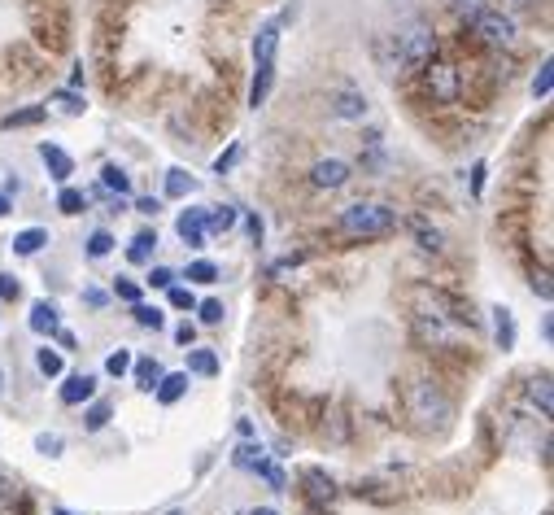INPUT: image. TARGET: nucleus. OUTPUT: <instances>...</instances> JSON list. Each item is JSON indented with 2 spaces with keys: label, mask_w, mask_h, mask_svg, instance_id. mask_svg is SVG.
Wrapping results in <instances>:
<instances>
[{
  "label": "nucleus",
  "mask_w": 554,
  "mask_h": 515,
  "mask_svg": "<svg viewBox=\"0 0 554 515\" xmlns=\"http://www.w3.org/2000/svg\"><path fill=\"white\" fill-rule=\"evenodd\" d=\"M336 227L349 241H380V236L397 232V210L384 206V201H354V206L341 210Z\"/></svg>",
  "instance_id": "obj_1"
},
{
  "label": "nucleus",
  "mask_w": 554,
  "mask_h": 515,
  "mask_svg": "<svg viewBox=\"0 0 554 515\" xmlns=\"http://www.w3.org/2000/svg\"><path fill=\"white\" fill-rule=\"evenodd\" d=\"M393 49L402 57V70H419V66L432 62V53H437V31H432V22L411 18L393 35Z\"/></svg>",
  "instance_id": "obj_2"
},
{
  "label": "nucleus",
  "mask_w": 554,
  "mask_h": 515,
  "mask_svg": "<svg viewBox=\"0 0 554 515\" xmlns=\"http://www.w3.org/2000/svg\"><path fill=\"white\" fill-rule=\"evenodd\" d=\"M406 406H411V419H419V428H445L454 419L450 398L432 385V380H415L406 389Z\"/></svg>",
  "instance_id": "obj_3"
},
{
  "label": "nucleus",
  "mask_w": 554,
  "mask_h": 515,
  "mask_svg": "<svg viewBox=\"0 0 554 515\" xmlns=\"http://www.w3.org/2000/svg\"><path fill=\"white\" fill-rule=\"evenodd\" d=\"M472 31L476 40L485 44V49H515V40H520V27H515V18L507 9H476L472 14Z\"/></svg>",
  "instance_id": "obj_4"
},
{
  "label": "nucleus",
  "mask_w": 554,
  "mask_h": 515,
  "mask_svg": "<svg viewBox=\"0 0 554 515\" xmlns=\"http://www.w3.org/2000/svg\"><path fill=\"white\" fill-rule=\"evenodd\" d=\"M428 92H432V101L454 105L459 101V70L450 62H428Z\"/></svg>",
  "instance_id": "obj_5"
},
{
  "label": "nucleus",
  "mask_w": 554,
  "mask_h": 515,
  "mask_svg": "<svg viewBox=\"0 0 554 515\" xmlns=\"http://www.w3.org/2000/svg\"><path fill=\"white\" fill-rule=\"evenodd\" d=\"M349 179H354V171H349V162H341V158H323V162L310 166V184H315V188H328V193L345 188Z\"/></svg>",
  "instance_id": "obj_6"
},
{
  "label": "nucleus",
  "mask_w": 554,
  "mask_h": 515,
  "mask_svg": "<svg viewBox=\"0 0 554 515\" xmlns=\"http://www.w3.org/2000/svg\"><path fill=\"white\" fill-rule=\"evenodd\" d=\"M175 232H179V241L192 245V249L206 245V206H192V210L179 214V219H175Z\"/></svg>",
  "instance_id": "obj_7"
},
{
  "label": "nucleus",
  "mask_w": 554,
  "mask_h": 515,
  "mask_svg": "<svg viewBox=\"0 0 554 515\" xmlns=\"http://www.w3.org/2000/svg\"><path fill=\"white\" fill-rule=\"evenodd\" d=\"M332 114L345 118V123H363V118H367V97H363V92H354V88L336 92V97H332Z\"/></svg>",
  "instance_id": "obj_8"
},
{
  "label": "nucleus",
  "mask_w": 554,
  "mask_h": 515,
  "mask_svg": "<svg viewBox=\"0 0 554 515\" xmlns=\"http://www.w3.org/2000/svg\"><path fill=\"white\" fill-rule=\"evenodd\" d=\"M489 315H493V341H498V350L511 354L515 350V315L507 306H493Z\"/></svg>",
  "instance_id": "obj_9"
},
{
  "label": "nucleus",
  "mask_w": 554,
  "mask_h": 515,
  "mask_svg": "<svg viewBox=\"0 0 554 515\" xmlns=\"http://www.w3.org/2000/svg\"><path fill=\"white\" fill-rule=\"evenodd\" d=\"M40 158H44L48 175H53L57 184H66V179L75 175V162H70V153H66V149H57V145H40Z\"/></svg>",
  "instance_id": "obj_10"
},
{
  "label": "nucleus",
  "mask_w": 554,
  "mask_h": 515,
  "mask_svg": "<svg viewBox=\"0 0 554 515\" xmlns=\"http://www.w3.org/2000/svg\"><path fill=\"white\" fill-rule=\"evenodd\" d=\"M528 406H533V411H537V419H550V411H554L550 376H533V380H528Z\"/></svg>",
  "instance_id": "obj_11"
},
{
  "label": "nucleus",
  "mask_w": 554,
  "mask_h": 515,
  "mask_svg": "<svg viewBox=\"0 0 554 515\" xmlns=\"http://www.w3.org/2000/svg\"><path fill=\"white\" fill-rule=\"evenodd\" d=\"M131 376H136V389L153 393V389H158V380L166 376V371H162L158 358H131Z\"/></svg>",
  "instance_id": "obj_12"
},
{
  "label": "nucleus",
  "mask_w": 554,
  "mask_h": 515,
  "mask_svg": "<svg viewBox=\"0 0 554 515\" xmlns=\"http://www.w3.org/2000/svg\"><path fill=\"white\" fill-rule=\"evenodd\" d=\"M96 398V376H70L62 385V406H79Z\"/></svg>",
  "instance_id": "obj_13"
},
{
  "label": "nucleus",
  "mask_w": 554,
  "mask_h": 515,
  "mask_svg": "<svg viewBox=\"0 0 554 515\" xmlns=\"http://www.w3.org/2000/svg\"><path fill=\"white\" fill-rule=\"evenodd\" d=\"M153 393H158V402H162V406L179 402V398L188 393V371H171V376H162V380H158V389H153Z\"/></svg>",
  "instance_id": "obj_14"
},
{
  "label": "nucleus",
  "mask_w": 554,
  "mask_h": 515,
  "mask_svg": "<svg viewBox=\"0 0 554 515\" xmlns=\"http://www.w3.org/2000/svg\"><path fill=\"white\" fill-rule=\"evenodd\" d=\"M236 219H240V210H236V206H206V232H214V236L232 232Z\"/></svg>",
  "instance_id": "obj_15"
},
{
  "label": "nucleus",
  "mask_w": 554,
  "mask_h": 515,
  "mask_svg": "<svg viewBox=\"0 0 554 515\" xmlns=\"http://www.w3.org/2000/svg\"><path fill=\"white\" fill-rule=\"evenodd\" d=\"M57 323H62V319H57V306L53 302H35L31 306V328L40 332V337H53Z\"/></svg>",
  "instance_id": "obj_16"
},
{
  "label": "nucleus",
  "mask_w": 554,
  "mask_h": 515,
  "mask_svg": "<svg viewBox=\"0 0 554 515\" xmlns=\"http://www.w3.org/2000/svg\"><path fill=\"white\" fill-rule=\"evenodd\" d=\"M44 245H48V232H44V227H27V232H18V236H14V254H18V258L40 254Z\"/></svg>",
  "instance_id": "obj_17"
},
{
  "label": "nucleus",
  "mask_w": 554,
  "mask_h": 515,
  "mask_svg": "<svg viewBox=\"0 0 554 515\" xmlns=\"http://www.w3.org/2000/svg\"><path fill=\"white\" fill-rule=\"evenodd\" d=\"M188 193H197V179H192L188 171H179V166H171V171H166V197L184 201Z\"/></svg>",
  "instance_id": "obj_18"
},
{
  "label": "nucleus",
  "mask_w": 554,
  "mask_h": 515,
  "mask_svg": "<svg viewBox=\"0 0 554 515\" xmlns=\"http://www.w3.org/2000/svg\"><path fill=\"white\" fill-rule=\"evenodd\" d=\"M301 481L310 485V498H315V502H332L336 485H332V476H323V472H319V467H306V472H301Z\"/></svg>",
  "instance_id": "obj_19"
},
{
  "label": "nucleus",
  "mask_w": 554,
  "mask_h": 515,
  "mask_svg": "<svg viewBox=\"0 0 554 515\" xmlns=\"http://www.w3.org/2000/svg\"><path fill=\"white\" fill-rule=\"evenodd\" d=\"M101 193H114V197H127L131 193V179H127V171H123V166H105V171H101Z\"/></svg>",
  "instance_id": "obj_20"
},
{
  "label": "nucleus",
  "mask_w": 554,
  "mask_h": 515,
  "mask_svg": "<svg viewBox=\"0 0 554 515\" xmlns=\"http://www.w3.org/2000/svg\"><path fill=\"white\" fill-rule=\"evenodd\" d=\"M153 249H158V232H136V236H131V245H127V258L140 267V262L153 258Z\"/></svg>",
  "instance_id": "obj_21"
},
{
  "label": "nucleus",
  "mask_w": 554,
  "mask_h": 515,
  "mask_svg": "<svg viewBox=\"0 0 554 515\" xmlns=\"http://www.w3.org/2000/svg\"><path fill=\"white\" fill-rule=\"evenodd\" d=\"M232 463L240 467V472H258V467L267 463V450L254 446V441H245V446H240V450L232 454Z\"/></svg>",
  "instance_id": "obj_22"
},
{
  "label": "nucleus",
  "mask_w": 554,
  "mask_h": 515,
  "mask_svg": "<svg viewBox=\"0 0 554 515\" xmlns=\"http://www.w3.org/2000/svg\"><path fill=\"white\" fill-rule=\"evenodd\" d=\"M411 232H415V241H419V249H424V254H441V232L437 227H428L424 219H411Z\"/></svg>",
  "instance_id": "obj_23"
},
{
  "label": "nucleus",
  "mask_w": 554,
  "mask_h": 515,
  "mask_svg": "<svg viewBox=\"0 0 554 515\" xmlns=\"http://www.w3.org/2000/svg\"><path fill=\"white\" fill-rule=\"evenodd\" d=\"M376 62L384 66V75H402V57H397V49H393V35L376 40Z\"/></svg>",
  "instance_id": "obj_24"
},
{
  "label": "nucleus",
  "mask_w": 554,
  "mask_h": 515,
  "mask_svg": "<svg viewBox=\"0 0 554 515\" xmlns=\"http://www.w3.org/2000/svg\"><path fill=\"white\" fill-rule=\"evenodd\" d=\"M44 105H31V110H18V114H5L0 118V127L5 131H14V127H35V123H44Z\"/></svg>",
  "instance_id": "obj_25"
},
{
  "label": "nucleus",
  "mask_w": 554,
  "mask_h": 515,
  "mask_svg": "<svg viewBox=\"0 0 554 515\" xmlns=\"http://www.w3.org/2000/svg\"><path fill=\"white\" fill-rule=\"evenodd\" d=\"M188 371H197V376H219V358H214V350H192Z\"/></svg>",
  "instance_id": "obj_26"
},
{
  "label": "nucleus",
  "mask_w": 554,
  "mask_h": 515,
  "mask_svg": "<svg viewBox=\"0 0 554 515\" xmlns=\"http://www.w3.org/2000/svg\"><path fill=\"white\" fill-rule=\"evenodd\" d=\"M35 367H40L44 371V376H62V354H57L53 350V345H40V350H35Z\"/></svg>",
  "instance_id": "obj_27"
},
{
  "label": "nucleus",
  "mask_w": 554,
  "mask_h": 515,
  "mask_svg": "<svg viewBox=\"0 0 554 515\" xmlns=\"http://www.w3.org/2000/svg\"><path fill=\"white\" fill-rule=\"evenodd\" d=\"M110 415H114V406H110V402H92V406H88V415H83V424H88V433H101V428L110 424Z\"/></svg>",
  "instance_id": "obj_28"
},
{
  "label": "nucleus",
  "mask_w": 554,
  "mask_h": 515,
  "mask_svg": "<svg viewBox=\"0 0 554 515\" xmlns=\"http://www.w3.org/2000/svg\"><path fill=\"white\" fill-rule=\"evenodd\" d=\"M53 105H57V110H62L66 118H75V114H83V110H88V101H83L79 92H70V88H62V92H57V97H53Z\"/></svg>",
  "instance_id": "obj_29"
},
{
  "label": "nucleus",
  "mask_w": 554,
  "mask_h": 515,
  "mask_svg": "<svg viewBox=\"0 0 554 515\" xmlns=\"http://www.w3.org/2000/svg\"><path fill=\"white\" fill-rule=\"evenodd\" d=\"M131 315H136L140 328H153V332L166 328V315H162L158 306H144V302H136V310H131Z\"/></svg>",
  "instance_id": "obj_30"
},
{
  "label": "nucleus",
  "mask_w": 554,
  "mask_h": 515,
  "mask_svg": "<svg viewBox=\"0 0 554 515\" xmlns=\"http://www.w3.org/2000/svg\"><path fill=\"white\" fill-rule=\"evenodd\" d=\"M184 280H192V284H214V280H219V267L201 258V262H192V267H188Z\"/></svg>",
  "instance_id": "obj_31"
},
{
  "label": "nucleus",
  "mask_w": 554,
  "mask_h": 515,
  "mask_svg": "<svg viewBox=\"0 0 554 515\" xmlns=\"http://www.w3.org/2000/svg\"><path fill=\"white\" fill-rule=\"evenodd\" d=\"M83 206H88V197H83L79 188H62V193H57V210L62 214H79Z\"/></svg>",
  "instance_id": "obj_32"
},
{
  "label": "nucleus",
  "mask_w": 554,
  "mask_h": 515,
  "mask_svg": "<svg viewBox=\"0 0 554 515\" xmlns=\"http://www.w3.org/2000/svg\"><path fill=\"white\" fill-rule=\"evenodd\" d=\"M110 249H114V236L110 232H92L88 236V258H110Z\"/></svg>",
  "instance_id": "obj_33"
},
{
  "label": "nucleus",
  "mask_w": 554,
  "mask_h": 515,
  "mask_svg": "<svg viewBox=\"0 0 554 515\" xmlns=\"http://www.w3.org/2000/svg\"><path fill=\"white\" fill-rule=\"evenodd\" d=\"M550 88H554V75H550V57H546V62H541V70H537V79H533V97L546 101Z\"/></svg>",
  "instance_id": "obj_34"
},
{
  "label": "nucleus",
  "mask_w": 554,
  "mask_h": 515,
  "mask_svg": "<svg viewBox=\"0 0 554 515\" xmlns=\"http://www.w3.org/2000/svg\"><path fill=\"white\" fill-rule=\"evenodd\" d=\"M114 297H123V302L136 306V302H140V284L127 280V275H118V280H114Z\"/></svg>",
  "instance_id": "obj_35"
},
{
  "label": "nucleus",
  "mask_w": 554,
  "mask_h": 515,
  "mask_svg": "<svg viewBox=\"0 0 554 515\" xmlns=\"http://www.w3.org/2000/svg\"><path fill=\"white\" fill-rule=\"evenodd\" d=\"M105 371H110V376H123V371H131V350H114L110 358H105Z\"/></svg>",
  "instance_id": "obj_36"
},
{
  "label": "nucleus",
  "mask_w": 554,
  "mask_h": 515,
  "mask_svg": "<svg viewBox=\"0 0 554 515\" xmlns=\"http://www.w3.org/2000/svg\"><path fill=\"white\" fill-rule=\"evenodd\" d=\"M35 450L48 454V459H57V454H62V437H57V433H40V437H35Z\"/></svg>",
  "instance_id": "obj_37"
},
{
  "label": "nucleus",
  "mask_w": 554,
  "mask_h": 515,
  "mask_svg": "<svg viewBox=\"0 0 554 515\" xmlns=\"http://www.w3.org/2000/svg\"><path fill=\"white\" fill-rule=\"evenodd\" d=\"M144 284H149V289H171V284H175V271H171V267H153Z\"/></svg>",
  "instance_id": "obj_38"
},
{
  "label": "nucleus",
  "mask_w": 554,
  "mask_h": 515,
  "mask_svg": "<svg viewBox=\"0 0 554 515\" xmlns=\"http://www.w3.org/2000/svg\"><path fill=\"white\" fill-rule=\"evenodd\" d=\"M197 310H201V323H223V302H214V297H210V302H201Z\"/></svg>",
  "instance_id": "obj_39"
},
{
  "label": "nucleus",
  "mask_w": 554,
  "mask_h": 515,
  "mask_svg": "<svg viewBox=\"0 0 554 515\" xmlns=\"http://www.w3.org/2000/svg\"><path fill=\"white\" fill-rule=\"evenodd\" d=\"M171 306L175 310H192V306H197V297H192L188 289H175V284H171Z\"/></svg>",
  "instance_id": "obj_40"
},
{
  "label": "nucleus",
  "mask_w": 554,
  "mask_h": 515,
  "mask_svg": "<svg viewBox=\"0 0 554 515\" xmlns=\"http://www.w3.org/2000/svg\"><path fill=\"white\" fill-rule=\"evenodd\" d=\"M236 158H240V145H232L227 153H219V158H214V171H219V175H223V171H232V162H236Z\"/></svg>",
  "instance_id": "obj_41"
},
{
  "label": "nucleus",
  "mask_w": 554,
  "mask_h": 515,
  "mask_svg": "<svg viewBox=\"0 0 554 515\" xmlns=\"http://www.w3.org/2000/svg\"><path fill=\"white\" fill-rule=\"evenodd\" d=\"M533 293L541 297V302H550V275H546V271L533 275Z\"/></svg>",
  "instance_id": "obj_42"
},
{
  "label": "nucleus",
  "mask_w": 554,
  "mask_h": 515,
  "mask_svg": "<svg viewBox=\"0 0 554 515\" xmlns=\"http://www.w3.org/2000/svg\"><path fill=\"white\" fill-rule=\"evenodd\" d=\"M472 193H476V197L485 193V162H476V166H472Z\"/></svg>",
  "instance_id": "obj_43"
},
{
  "label": "nucleus",
  "mask_w": 554,
  "mask_h": 515,
  "mask_svg": "<svg viewBox=\"0 0 554 515\" xmlns=\"http://www.w3.org/2000/svg\"><path fill=\"white\" fill-rule=\"evenodd\" d=\"M175 341H179V345H192V341H197V328H192V323H179V328H175Z\"/></svg>",
  "instance_id": "obj_44"
},
{
  "label": "nucleus",
  "mask_w": 554,
  "mask_h": 515,
  "mask_svg": "<svg viewBox=\"0 0 554 515\" xmlns=\"http://www.w3.org/2000/svg\"><path fill=\"white\" fill-rule=\"evenodd\" d=\"M9 498H14V481H9V476H0V511L9 507Z\"/></svg>",
  "instance_id": "obj_45"
},
{
  "label": "nucleus",
  "mask_w": 554,
  "mask_h": 515,
  "mask_svg": "<svg viewBox=\"0 0 554 515\" xmlns=\"http://www.w3.org/2000/svg\"><path fill=\"white\" fill-rule=\"evenodd\" d=\"M136 210H140V214H158V210H162V201H158V197H140V201H136Z\"/></svg>",
  "instance_id": "obj_46"
},
{
  "label": "nucleus",
  "mask_w": 554,
  "mask_h": 515,
  "mask_svg": "<svg viewBox=\"0 0 554 515\" xmlns=\"http://www.w3.org/2000/svg\"><path fill=\"white\" fill-rule=\"evenodd\" d=\"M0 297H18V280H14V275H0Z\"/></svg>",
  "instance_id": "obj_47"
},
{
  "label": "nucleus",
  "mask_w": 554,
  "mask_h": 515,
  "mask_svg": "<svg viewBox=\"0 0 554 515\" xmlns=\"http://www.w3.org/2000/svg\"><path fill=\"white\" fill-rule=\"evenodd\" d=\"M83 302H88V306H105V293L101 289H88V293H83Z\"/></svg>",
  "instance_id": "obj_48"
},
{
  "label": "nucleus",
  "mask_w": 554,
  "mask_h": 515,
  "mask_svg": "<svg viewBox=\"0 0 554 515\" xmlns=\"http://www.w3.org/2000/svg\"><path fill=\"white\" fill-rule=\"evenodd\" d=\"M249 236H254V241H262V219H258V214H249Z\"/></svg>",
  "instance_id": "obj_49"
},
{
  "label": "nucleus",
  "mask_w": 554,
  "mask_h": 515,
  "mask_svg": "<svg viewBox=\"0 0 554 515\" xmlns=\"http://www.w3.org/2000/svg\"><path fill=\"white\" fill-rule=\"evenodd\" d=\"M537 0H507V9H533Z\"/></svg>",
  "instance_id": "obj_50"
},
{
  "label": "nucleus",
  "mask_w": 554,
  "mask_h": 515,
  "mask_svg": "<svg viewBox=\"0 0 554 515\" xmlns=\"http://www.w3.org/2000/svg\"><path fill=\"white\" fill-rule=\"evenodd\" d=\"M5 214H9V197L0 193V219H5Z\"/></svg>",
  "instance_id": "obj_51"
},
{
  "label": "nucleus",
  "mask_w": 554,
  "mask_h": 515,
  "mask_svg": "<svg viewBox=\"0 0 554 515\" xmlns=\"http://www.w3.org/2000/svg\"><path fill=\"white\" fill-rule=\"evenodd\" d=\"M249 515H280V511H271V507H254V511H249Z\"/></svg>",
  "instance_id": "obj_52"
},
{
  "label": "nucleus",
  "mask_w": 554,
  "mask_h": 515,
  "mask_svg": "<svg viewBox=\"0 0 554 515\" xmlns=\"http://www.w3.org/2000/svg\"><path fill=\"white\" fill-rule=\"evenodd\" d=\"M454 9H459V14H463V9H472V0H454Z\"/></svg>",
  "instance_id": "obj_53"
},
{
  "label": "nucleus",
  "mask_w": 554,
  "mask_h": 515,
  "mask_svg": "<svg viewBox=\"0 0 554 515\" xmlns=\"http://www.w3.org/2000/svg\"><path fill=\"white\" fill-rule=\"evenodd\" d=\"M53 515H79V511H66V507H53Z\"/></svg>",
  "instance_id": "obj_54"
},
{
  "label": "nucleus",
  "mask_w": 554,
  "mask_h": 515,
  "mask_svg": "<svg viewBox=\"0 0 554 515\" xmlns=\"http://www.w3.org/2000/svg\"><path fill=\"white\" fill-rule=\"evenodd\" d=\"M166 515H184V511H166Z\"/></svg>",
  "instance_id": "obj_55"
},
{
  "label": "nucleus",
  "mask_w": 554,
  "mask_h": 515,
  "mask_svg": "<svg viewBox=\"0 0 554 515\" xmlns=\"http://www.w3.org/2000/svg\"><path fill=\"white\" fill-rule=\"evenodd\" d=\"M0 385H5V380H0Z\"/></svg>",
  "instance_id": "obj_56"
}]
</instances>
